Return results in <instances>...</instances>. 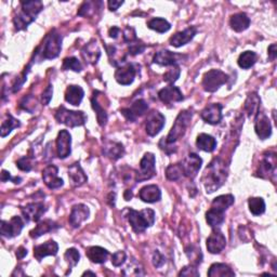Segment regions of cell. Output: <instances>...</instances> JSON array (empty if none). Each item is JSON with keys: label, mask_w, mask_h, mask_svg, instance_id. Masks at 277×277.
Masks as SVG:
<instances>
[{"label": "cell", "mask_w": 277, "mask_h": 277, "mask_svg": "<svg viewBox=\"0 0 277 277\" xmlns=\"http://www.w3.org/2000/svg\"><path fill=\"white\" fill-rule=\"evenodd\" d=\"M226 177L227 170L225 164L221 159L216 158L207 166L201 178V182L204 183L207 193L210 194L224 184Z\"/></svg>", "instance_id": "cell-1"}, {"label": "cell", "mask_w": 277, "mask_h": 277, "mask_svg": "<svg viewBox=\"0 0 277 277\" xmlns=\"http://www.w3.org/2000/svg\"><path fill=\"white\" fill-rule=\"evenodd\" d=\"M44 9V4L41 1H23L21 2V12L15 15L13 19V24L17 30H23L28 28V26L36 20L41 10Z\"/></svg>", "instance_id": "cell-2"}, {"label": "cell", "mask_w": 277, "mask_h": 277, "mask_svg": "<svg viewBox=\"0 0 277 277\" xmlns=\"http://www.w3.org/2000/svg\"><path fill=\"white\" fill-rule=\"evenodd\" d=\"M127 219L129 221L132 230L136 233L144 232L155 222V212L152 209H143L137 211L133 209L128 210Z\"/></svg>", "instance_id": "cell-3"}, {"label": "cell", "mask_w": 277, "mask_h": 277, "mask_svg": "<svg viewBox=\"0 0 277 277\" xmlns=\"http://www.w3.org/2000/svg\"><path fill=\"white\" fill-rule=\"evenodd\" d=\"M192 117H193V113H192L191 111L185 110L181 111V113L178 115L177 119H175L171 130H170L168 137L166 138V140H164L163 138V141L166 143V145L173 144L174 142H177L179 138H181L185 135L186 129H188L191 124Z\"/></svg>", "instance_id": "cell-4"}, {"label": "cell", "mask_w": 277, "mask_h": 277, "mask_svg": "<svg viewBox=\"0 0 277 277\" xmlns=\"http://www.w3.org/2000/svg\"><path fill=\"white\" fill-rule=\"evenodd\" d=\"M62 48V37L60 34L53 29L50 34H48L44 41V48L40 52L41 57L44 60H51L55 58L61 52Z\"/></svg>", "instance_id": "cell-5"}, {"label": "cell", "mask_w": 277, "mask_h": 277, "mask_svg": "<svg viewBox=\"0 0 277 277\" xmlns=\"http://www.w3.org/2000/svg\"><path fill=\"white\" fill-rule=\"evenodd\" d=\"M55 119L60 122V124H64L67 127L74 128L84 125V122L87 121V116L84 115V113L82 111H68L64 108V106H61V108L56 111Z\"/></svg>", "instance_id": "cell-6"}, {"label": "cell", "mask_w": 277, "mask_h": 277, "mask_svg": "<svg viewBox=\"0 0 277 277\" xmlns=\"http://www.w3.org/2000/svg\"><path fill=\"white\" fill-rule=\"evenodd\" d=\"M227 79L228 76L220 69H211L204 75L202 87L207 92H215L227 82Z\"/></svg>", "instance_id": "cell-7"}, {"label": "cell", "mask_w": 277, "mask_h": 277, "mask_svg": "<svg viewBox=\"0 0 277 277\" xmlns=\"http://www.w3.org/2000/svg\"><path fill=\"white\" fill-rule=\"evenodd\" d=\"M155 164L156 158L154 156L153 153H146L140 163V172L137 174V181L138 182H142V181H146L152 179L156 173L155 170Z\"/></svg>", "instance_id": "cell-8"}, {"label": "cell", "mask_w": 277, "mask_h": 277, "mask_svg": "<svg viewBox=\"0 0 277 277\" xmlns=\"http://www.w3.org/2000/svg\"><path fill=\"white\" fill-rule=\"evenodd\" d=\"M24 227V222L21 219V217L15 216L10 221H1V225H0V232L1 235L7 238H12L20 235V233L22 232Z\"/></svg>", "instance_id": "cell-9"}, {"label": "cell", "mask_w": 277, "mask_h": 277, "mask_svg": "<svg viewBox=\"0 0 277 277\" xmlns=\"http://www.w3.org/2000/svg\"><path fill=\"white\" fill-rule=\"evenodd\" d=\"M165 121H166V118L162 113H159L157 111H153L152 113L147 115L146 118L145 129L147 135L151 137L157 136L164 128Z\"/></svg>", "instance_id": "cell-10"}, {"label": "cell", "mask_w": 277, "mask_h": 277, "mask_svg": "<svg viewBox=\"0 0 277 277\" xmlns=\"http://www.w3.org/2000/svg\"><path fill=\"white\" fill-rule=\"evenodd\" d=\"M201 164H202V159L197 155V154L191 153L190 155L182 162V164H181L183 174L185 177L194 179L199 171Z\"/></svg>", "instance_id": "cell-11"}, {"label": "cell", "mask_w": 277, "mask_h": 277, "mask_svg": "<svg viewBox=\"0 0 277 277\" xmlns=\"http://www.w3.org/2000/svg\"><path fill=\"white\" fill-rule=\"evenodd\" d=\"M254 130L261 140H266L272 135V126L269 117L260 111L255 115Z\"/></svg>", "instance_id": "cell-12"}, {"label": "cell", "mask_w": 277, "mask_h": 277, "mask_svg": "<svg viewBox=\"0 0 277 277\" xmlns=\"http://www.w3.org/2000/svg\"><path fill=\"white\" fill-rule=\"evenodd\" d=\"M186 58H188L186 55H178V53H173L169 50H162L157 52L154 56V63L165 66H173L182 60H186Z\"/></svg>", "instance_id": "cell-13"}, {"label": "cell", "mask_w": 277, "mask_h": 277, "mask_svg": "<svg viewBox=\"0 0 277 277\" xmlns=\"http://www.w3.org/2000/svg\"><path fill=\"white\" fill-rule=\"evenodd\" d=\"M148 110V105L144 100H138L135 103H132L130 108L122 109L120 111L121 114L126 117L128 121L135 122L138 117L144 115Z\"/></svg>", "instance_id": "cell-14"}, {"label": "cell", "mask_w": 277, "mask_h": 277, "mask_svg": "<svg viewBox=\"0 0 277 277\" xmlns=\"http://www.w3.org/2000/svg\"><path fill=\"white\" fill-rule=\"evenodd\" d=\"M226 246V238L220 230H214L207 239V249L210 253H220Z\"/></svg>", "instance_id": "cell-15"}, {"label": "cell", "mask_w": 277, "mask_h": 277, "mask_svg": "<svg viewBox=\"0 0 277 277\" xmlns=\"http://www.w3.org/2000/svg\"><path fill=\"white\" fill-rule=\"evenodd\" d=\"M21 210H22V214L26 221L38 222L42 215L47 211V208L42 202H30V204L21 208Z\"/></svg>", "instance_id": "cell-16"}, {"label": "cell", "mask_w": 277, "mask_h": 277, "mask_svg": "<svg viewBox=\"0 0 277 277\" xmlns=\"http://www.w3.org/2000/svg\"><path fill=\"white\" fill-rule=\"evenodd\" d=\"M222 109L223 106L220 103H212L206 106L200 113L202 120H205L207 124L217 125L222 119Z\"/></svg>", "instance_id": "cell-17"}, {"label": "cell", "mask_w": 277, "mask_h": 277, "mask_svg": "<svg viewBox=\"0 0 277 277\" xmlns=\"http://www.w3.org/2000/svg\"><path fill=\"white\" fill-rule=\"evenodd\" d=\"M42 180L45 184L51 190L60 189L64 182L61 178H58V169L55 165H49L42 171Z\"/></svg>", "instance_id": "cell-18"}, {"label": "cell", "mask_w": 277, "mask_h": 277, "mask_svg": "<svg viewBox=\"0 0 277 277\" xmlns=\"http://www.w3.org/2000/svg\"><path fill=\"white\" fill-rule=\"evenodd\" d=\"M72 137L67 130H61L56 138V154L57 156L64 159L71 154Z\"/></svg>", "instance_id": "cell-19"}, {"label": "cell", "mask_w": 277, "mask_h": 277, "mask_svg": "<svg viewBox=\"0 0 277 277\" xmlns=\"http://www.w3.org/2000/svg\"><path fill=\"white\" fill-rule=\"evenodd\" d=\"M136 77V68L132 64L127 63L124 66L118 67V69L115 72V79L116 82L122 84V86H128L131 84L135 81Z\"/></svg>", "instance_id": "cell-20"}, {"label": "cell", "mask_w": 277, "mask_h": 277, "mask_svg": "<svg viewBox=\"0 0 277 277\" xmlns=\"http://www.w3.org/2000/svg\"><path fill=\"white\" fill-rule=\"evenodd\" d=\"M90 215L89 208L83 204L75 205L72 208L71 215H69V223L73 227H79L82 223L88 219Z\"/></svg>", "instance_id": "cell-21"}, {"label": "cell", "mask_w": 277, "mask_h": 277, "mask_svg": "<svg viewBox=\"0 0 277 277\" xmlns=\"http://www.w3.org/2000/svg\"><path fill=\"white\" fill-rule=\"evenodd\" d=\"M158 98L159 100L162 101L163 103L165 104H172V103H177V102H181L184 99L182 92L178 87L174 86H169L162 89L161 91L158 92Z\"/></svg>", "instance_id": "cell-22"}, {"label": "cell", "mask_w": 277, "mask_h": 277, "mask_svg": "<svg viewBox=\"0 0 277 277\" xmlns=\"http://www.w3.org/2000/svg\"><path fill=\"white\" fill-rule=\"evenodd\" d=\"M196 34L197 28L195 26H190V28L184 29L183 31H179V33L174 34L171 38L169 39V44L175 48L182 47L186 44H189V42L194 38Z\"/></svg>", "instance_id": "cell-23"}, {"label": "cell", "mask_w": 277, "mask_h": 277, "mask_svg": "<svg viewBox=\"0 0 277 277\" xmlns=\"http://www.w3.org/2000/svg\"><path fill=\"white\" fill-rule=\"evenodd\" d=\"M57 244L55 241H49L45 244L39 245V246L34 247V255L37 260L41 261L45 257H48V255H55L57 253Z\"/></svg>", "instance_id": "cell-24"}, {"label": "cell", "mask_w": 277, "mask_h": 277, "mask_svg": "<svg viewBox=\"0 0 277 277\" xmlns=\"http://www.w3.org/2000/svg\"><path fill=\"white\" fill-rule=\"evenodd\" d=\"M138 197H140V199H142L143 201L153 204V202L161 200L162 192L157 185H146L144 188L141 189L140 193H138Z\"/></svg>", "instance_id": "cell-25"}, {"label": "cell", "mask_w": 277, "mask_h": 277, "mask_svg": "<svg viewBox=\"0 0 277 277\" xmlns=\"http://www.w3.org/2000/svg\"><path fill=\"white\" fill-rule=\"evenodd\" d=\"M68 177L72 181L73 186H81L83 183L87 182V175L84 174L83 170L82 169L79 163L73 164L71 167L68 168Z\"/></svg>", "instance_id": "cell-26"}, {"label": "cell", "mask_w": 277, "mask_h": 277, "mask_svg": "<svg viewBox=\"0 0 277 277\" xmlns=\"http://www.w3.org/2000/svg\"><path fill=\"white\" fill-rule=\"evenodd\" d=\"M83 95H84V92L81 86H75V84H72V86L67 87L66 91H65V101L67 103L72 104L74 106H78L82 103Z\"/></svg>", "instance_id": "cell-27"}, {"label": "cell", "mask_w": 277, "mask_h": 277, "mask_svg": "<svg viewBox=\"0 0 277 277\" xmlns=\"http://www.w3.org/2000/svg\"><path fill=\"white\" fill-rule=\"evenodd\" d=\"M230 25L234 30L237 31V33H241V31L246 30L249 28L250 19L246 13L239 12L232 15L230 20Z\"/></svg>", "instance_id": "cell-28"}, {"label": "cell", "mask_w": 277, "mask_h": 277, "mask_svg": "<svg viewBox=\"0 0 277 277\" xmlns=\"http://www.w3.org/2000/svg\"><path fill=\"white\" fill-rule=\"evenodd\" d=\"M82 55L88 63L95 64L101 56V51L97 45V41H91L83 47Z\"/></svg>", "instance_id": "cell-29"}, {"label": "cell", "mask_w": 277, "mask_h": 277, "mask_svg": "<svg viewBox=\"0 0 277 277\" xmlns=\"http://www.w3.org/2000/svg\"><path fill=\"white\" fill-rule=\"evenodd\" d=\"M103 152L106 156L111 159L117 161L120 157H122L125 153V148L122 146L121 143L118 142H106L103 146Z\"/></svg>", "instance_id": "cell-30"}, {"label": "cell", "mask_w": 277, "mask_h": 277, "mask_svg": "<svg viewBox=\"0 0 277 277\" xmlns=\"http://www.w3.org/2000/svg\"><path fill=\"white\" fill-rule=\"evenodd\" d=\"M109 255H110V252L108 251V250L102 247H99V246L90 247L87 250V257L89 258V260L91 261V262L97 263V264L105 263V261L108 260Z\"/></svg>", "instance_id": "cell-31"}, {"label": "cell", "mask_w": 277, "mask_h": 277, "mask_svg": "<svg viewBox=\"0 0 277 277\" xmlns=\"http://www.w3.org/2000/svg\"><path fill=\"white\" fill-rule=\"evenodd\" d=\"M196 145L201 151L211 153L216 150L217 141L214 137L206 135V133H200V135L197 137Z\"/></svg>", "instance_id": "cell-32"}, {"label": "cell", "mask_w": 277, "mask_h": 277, "mask_svg": "<svg viewBox=\"0 0 277 277\" xmlns=\"http://www.w3.org/2000/svg\"><path fill=\"white\" fill-rule=\"evenodd\" d=\"M224 211L215 209V208H210V209L206 212L207 223L214 228L220 226L222 223L224 222Z\"/></svg>", "instance_id": "cell-33"}, {"label": "cell", "mask_w": 277, "mask_h": 277, "mask_svg": "<svg viewBox=\"0 0 277 277\" xmlns=\"http://www.w3.org/2000/svg\"><path fill=\"white\" fill-rule=\"evenodd\" d=\"M55 228H57V224L55 222H53L52 220H45L38 223V225L30 231L29 235L31 238H38L44 234L53 231Z\"/></svg>", "instance_id": "cell-34"}, {"label": "cell", "mask_w": 277, "mask_h": 277, "mask_svg": "<svg viewBox=\"0 0 277 277\" xmlns=\"http://www.w3.org/2000/svg\"><path fill=\"white\" fill-rule=\"evenodd\" d=\"M276 169V157L275 154H269V155H264L263 161L261 162L260 165V175L261 177H265V174H275Z\"/></svg>", "instance_id": "cell-35"}, {"label": "cell", "mask_w": 277, "mask_h": 277, "mask_svg": "<svg viewBox=\"0 0 277 277\" xmlns=\"http://www.w3.org/2000/svg\"><path fill=\"white\" fill-rule=\"evenodd\" d=\"M235 273L231 270L228 265L224 263H215L210 266L208 271V276L210 277H224V276H234Z\"/></svg>", "instance_id": "cell-36"}, {"label": "cell", "mask_w": 277, "mask_h": 277, "mask_svg": "<svg viewBox=\"0 0 277 277\" xmlns=\"http://www.w3.org/2000/svg\"><path fill=\"white\" fill-rule=\"evenodd\" d=\"M234 200H235L234 199V196L231 194L218 196L214 200H212L211 208H215V209L225 212L227 208L231 207L234 204Z\"/></svg>", "instance_id": "cell-37"}, {"label": "cell", "mask_w": 277, "mask_h": 277, "mask_svg": "<svg viewBox=\"0 0 277 277\" xmlns=\"http://www.w3.org/2000/svg\"><path fill=\"white\" fill-rule=\"evenodd\" d=\"M91 104L92 108L97 113V118H98V122L100 126H105L106 121H108V113L104 108H102L100 104V101L98 99V95H95V93H93V97L91 99Z\"/></svg>", "instance_id": "cell-38"}, {"label": "cell", "mask_w": 277, "mask_h": 277, "mask_svg": "<svg viewBox=\"0 0 277 277\" xmlns=\"http://www.w3.org/2000/svg\"><path fill=\"white\" fill-rule=\"evenodd\" d=\"M257 62V55L253 51H245L238 57V65L243 69H248L254 65Z\"/></svg>", "instance_id": "cell-39"}, {"label": "cell", "mask_w": 277, "mask_h": 277, "mask_svg": "<svg viewBox=\"0 0 277 277\" xmlns=\"http://www.w3.org/2000/svg\"><path fill=\"white\" fill-rule=\"evenodd\" d=\"M261 100L257 95V93H252L248 95V99L245 104V109L248 111L249 117H253L258 114L259 108H260Z\"/></svg>", "instance_id": "cell-40"}, {"label": "cell", "mask_w": 277, "mask_h": 277, "mask_svg": "<svg viewBox=\"0 0 277 277\" xmlns=\"http://www.w3.org/2000/svg\"><path fill=\"white\" fill-rule=\"evenodd\" d=\"M249 210L253 216H260L264 214L265 211V202L261 197H251L248 200Z\"/></svg>", "instance_id": "cell-41"}, {"label": "cell", "mask_w": 277, "mask_h": 277, "mask_svg": "<svg viewBox=\"0 0 277 277\" xmlns=\"http://www.w3.org/2000/svg\"><path fill=\"white\" fill-rule=\"evenodd\" d=\"M148 28H151L153 30H156L157 33H166L171 28V25L166 21L165 19L162 18H155V19H152L151 21H148L147 23Z\"/></svg>", "instance_id": "cell-42"}, {"label": "cell", "mask_w": 277, "mask_h": 277, "mask_svg": "<svg viewBox=\"0 0 277 277\" xmlns=\"http://www.w3.org/2000/svg\"><path fill=\"white\" fill-rule=\"evenodd\" d=\"M18 127H20V121L18 119H15L13 116L8 114L7 119L3 120L1 124V137L4 138L6 136H8L14 128Z\"/></svg>", "instance_id": "cell-43"}, {"label": "cell", "mask_w": 277, "mask_h": 277, "mask_svg": "<svg viewBox=\"0 0 277 277\" xmlns=\"http://www.w3.org/2000/svg\"><path fill=\"white\" fill-rule=\"evenodd\" d=\"M62 68L64 69V71H68V69H71V71H74V72H82L83 65H82V63L79 62L78 58L72 56V57L64 58Z\"/></svg>", "instance_id": "cell-44"}, {"label": "cell", "mask_w": 277, "mask_h": 277, "mask_svg": "<svg viewBox=\"0 0 277 277\" xmlns=\"http://www.w3.org/2000/svg\"><path fill=\"white\" fill-rule=\"evenodd\" d=\"M182 175H183V171H182V167H181L180 164L170 165L166 170V177L170 181H177L181 179Z\"/></svg>", "instance_id": "cell-45"}, {"label": "cell", "mask_w": 277, "mask_h": 277, "mask_svg": "<svg viewBox=\"0 0 277 277\" xmlns=\"http://www.w3.org/2000/svg\"><path fill=\"white\" fill-rule=\"evenodd\" d=\"M64 258H65L66 262L68 263L69 269H72L78 264L79 259H81V254L77 251V249L69 248L66 250L65 254H64Z\"/></svg>", "instance_id": "cell-46"}, {"label": "cell", "mask_w": 277, "mask_h": 277, "mask_svg": "<svg viewBox=\"0 0 277 277\" xmlns=\"http://www.w3.org/2000/svg\"><path fill=\"white\" fill-rule=\"evenodd\" d=\"M185 253L188 254V257L190 259V261H192L193 265L197 266L200 262H201V252L200 249L196 248L194 246H190L189 248L185 249Z\"/></svg>", "instance_id": "cell-47"}, {"label": "cell", "mask_w": 277, "mask_h": 277, "mask_svg": "<svg viewBox=\"0 0 277 277\" xmlns=\"http://www.w3.org/2000/svg\"><path fill=\"white\" fill-rule=\"evenodd\" d=\"M100 1L97 2H92V1H84L81 9L78 10V15H81V17H89L90 14H93L95 12L94 8L97 9V4H99Z\"/></svg>", "instance_id": "cell-48"}, {"label": "cell", "mask_w": 277, "mask_h": 277, "mask_svg": "<svg viewBox=\"0 0 277 277\" xmlns=\"http://www.w3.org/2000/svg\"><path fill=\"white\" fill-rule=\"evenodd\" d=\"M180 74H181L180 67L178 65H173L171 68L168 69L167 73H165L164 81L168 83H173L178 81Z\"/></svg>", "instance_id": "cell-49"}, {"label": "cell", "mask_w": 277, "mask_h": 277, "mask_svg": "<svg viewBox=\"0 0 277 277\" xmlns=\"http://www.w3.org/2000/svg\"><path fill=\"white\" fill-rule=\"evenodd\" d=\"M17 166L20 170L22 171H30L31 168H33V157H23L18 161Z\"/></svg>", "instance_id": "cell-50"}, {"label": "cell", "mask_w": 277, "mask_h": 277, "mask_svg": "<svg viewBox=\"0 0 277 277\" xmlns=\"http://www.w3.org/2000/svg\"><path fill=\"white\" fill-rule=\"evenodd\" d=\"M128 50H129V53L132 55H140L143 51L145 50V45L142 44L141 41H138V39L133 42H130L129 47H128Z\"/></svg>", "instance_id": "cell-51"}, {"label": "cell", "mask_w": 277, "mask_h": 277, "mask_svg": "<svg viewBox=\"0 0 277 277\" xmlns=\"http://www.w3.org/2000/svg\"><path fill=\"white\" fill-rule=\"evenodd\" d=\"M126 258L127 255L125 251H117L111 255V263L114 266H120L125 263Z\"/></svg>", "instance_id": "cell-52"}, {"label": "cell", "mask_w": 277, "mask_h": 277, "mask_svg": "<svg viewBox=\"0 0 277 277\" xmlns=\"http://www.w3.org/2000/svg\"><path fill=\"white\" fill-rule=\"evenodd\" d=\"M179 276H195L198 277L199 276V272L197 271L195 265H189L185 266L184 269H182V271L179 273Z\"/></svg>", "instance_id": "cell-53"}, {"label": "cell", "mask_w": 277, "mask_h": 277, "mask_svg": "<svg viewBox=\"0 0 277 277\" xmlns=\"http://www.w3.org/2000/svg\"><path fill=\"white\" fill-rule=\"evenodd\" d=\"M124 40L126 41V42H133V41H136L137 40V36H136V30L133 29L132 28H129V26H128V28L125 29V31H124Z\"/></svg>", "instance_id": "cell-54"}, {"label": "cell", "mask_w": 277, "mask_h": 277, "mask_svg": "<svg viewBox=\"0 0 277 277\" xmlns=\"http://www.w3.org/2000/svg\"><path fill=\"white\" fill-rule=\"evenodd\" d=\"M52 93H53V89L51 84L47 87V89L42 93V97H41V101H42V104L44 105H48L50 103V101L52 99Z\"/></svg>", "instance_id": "cell-55"}, {"label": "cell", "mask_w": 277, "mask_h": 277, "mask_svg": "<svg viewBox=\"0 0 277 277\" xmlns=\"http://www.w3.org/2000/svg\"><path fill=\"white\" fill-rule=\"evenodd\" d=\"M165 257L164 255L159 252V251H155L153 254V263H154V266H156V268H161V266H163L165 264Z\"/></svg>", "instance_id": "cell-56"}, {"label": "cell", "mask_w": 277, "mask_h": 277, "mask_svg": "<svg viewBox=\"0 0 277 277\" xmlns=\"http://www.w3.org/2000/svg\"><path fill=\"white\" fill-rule=\"evenodd\" d=\"M9 180H11L13 181L14 183H20L21 182V178H12L11 175H10V172L6 171V170H2V172H1V181L2 182H6V181H9Z\"/></svg>", "instance_id": "cell-57"}, {"label": "cell", "mask_w": 277, "mask_h": 277, "mask_svg": "<svg viewBox=\"0 0 277 277\" xmlns=\"http://www.w3.org/2000/svg\"><path fill=\"white\" fill-rule=\"evenodd\" d=\"M276 48H277L276 44H273V45H271L269 47V57H270L271 61H274L276 58V55H277Z\"/></svg>", "instance_id": "cell-58"}, {"label": "cell", "mask_w": 277, "mask_h": 277, "mask_svg": "<svg viewBox=\"0 0 277 277\" xmlns=\"http://www.w3.org/2000/svg\"><path fill=\"white\" fill-rule=\"evenodd\" d=\"M124 3V1H115V0H113V1H109V9L111 10V11H116L117 9H118L121 4Z\"/></svg>", "instance_id": "cell-59"}, {"label": "cell", "mask_w": 277, "mask_h": 277, "mask_svg": "<svg viewBox=\"0 0 277 277\" xmlns=\"http://www.w3.org/2000/svg\"><path fill=\"white\" fill-rule=\"evenodd\" d=\"M120 31H121V30H120L118 28H116V26H113V28H110V30H109V35H110L111 38H114V39H116L117 37H118V35L120 34Z\"/></svg>", "instance_id": "cell-60"}, {"label": "cell", "mask_w": 277, "mask_h": 277, "mask_svg": "<svg viewBox=\"0 0 277 277\" xmlns=\"http://www.w3.org/2000/svg\"><path fill=\"white\" fill-rule=\"evenodd\" d=\"M26 254H28V249H25L24 247H19L18 248V250H17L18 259H23Z\"/></svg>", "instance_id": "cell-61"}, {"label": "cell", "mask_w": 277, "mask_h": 277, "mask_svg": "<svg viewBox=\"0 0 277 277\" xmlns=\"http://www.w3.org/2000/svg\"><path fill=\"white\" fill-rule=\"evenodd\" d=\"M124 197H125L126 200H130V199L132 198V192H131L130 190H127V191L125 192Z\"/></svg>", "instance_id": "cell-62"}, {"label": "cell", "mask_w": 277, "mask_h": 277, "mask_svg": "<svg viewBox=\"0 0 277 277\" xmlns=\"http://www.w3.org/2000/svg\"><path fill=\"white\" fill-rule=\"evenodd\" d=\"M83 275H92V276H95V273H93V272L88 271V272H84Z\"/></svg>", "instance_id": "cell-63"}]
</instances>
